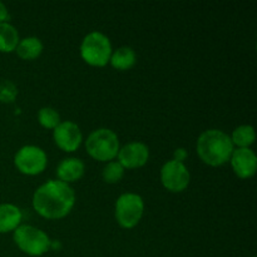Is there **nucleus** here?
<instances>
[{
    "instance_id": "obj_2",
    "label": "nucleus",
    "mask_w": 257,
    "mask_h": 257,
    "mask_svg": "<svg viewBox=\"0 0 257 257\" xmlns=\"http://www.w3.org/2000/svg\"><path fill=\"white\" fill-rule=\"evenodd\" d=\"M233 145L230 136L220 130L205 131L198 137L197 153L207 165L217 167L230 161Z\"/></svg>"
},
{
    "instance_id": "obj_8",
    "label": "nucleus",
    "mask_w": 257,
    "mask_h": 257,
    "mask_svg": "<svg viewBox=\"0 0 257 257\" xmlns=\"http://www.w3.org/2000/svg\"><path fill=\"white\" fill-rule=\"evenodd\" d=\"M161 181L171 192H182L190 183V172L183 162L171 160L161 170Z\"/></svg>"
},
{
    "instance_id": "obj_23",
    "label": "nucleus",
    "mask_w": 257,
    "mask_h": 257,
    "mask_svg": "<svg viewBox=\"0 0 257 257\" xmlns=\"http://www.w3.org/2000/svg\"><path fill=\"white\" fill-rule=\"evenodd\" d=\"M253 257H255V256H253Z\"/></svg>"
},
{
    "instance_id": "obj_14",
    "label": "nucleus",
    "mask_w": 257,
    "mask_h": 257,
    "mask_svg": "<svg viewBox=\"0 0 257 257\" xmlns=\"http://www.w3.org/2000/svg\"><path fill=\"white\" fill-rule=\"evenodd\" d=\"M17 54L24 60H33L39 57L43 52V43L37 37H28L19 40L17 48Z\"/></svg>"
},
{
    "instance_id": "obj_1",
    "label": "nucleus",
    "mask_w": 257,
    "mask_h": 257,
    "mask_svg": "<svg viewBox=\"0 0 257 257\" xmlns=\"http://www.w3.org/2000/svg\"><path fill=\"white\" fill-rule=\"evenodd\" d=\"M75 193L68 183L50 180L40 186L33 196V207L48 220L63 218L72 211Z\"/></svg>"
},
{
    "instance_id": "obj_4",
    "label": "nucleus",
    "mask_w": 257,
    "mask_h": 257,
    "mask_svg": "<svg viewBox=\"0 0 257 257\" xmlns=\"http://www.w3.org/2000/svg\"><path fill=\"white\" fill-rule=\"evenodd\" d=\"M83 60L93 67H104L112 55V44L107 35L100 32H90L80 45Z\"/></svg>"
},
{
    "instance_id": "obj_10",
    "label": "nucleus",
    "mask_w": 257,
    "mask_h": 257,
    "mask_svg": "<svg viewBox=\"0 0 257 257\" xmlns=\"http://www.w3.org/2000/svg\"><path fill=\"white\" fill-rule=\"evenodd\" d=\"M118 162L123 168H138L147 163L150 150L142 142H131L123 146L118 152Z\"/></svg>"
},
{
    "instance_id": "obj_20",
    "label": "nucleus",
    "mask_w": 257,
    "mask_h": 257,
    "mask_svg": "<svg viewBox=\"0 0 257 257\" xmlns=\"http://www.w3.org/2000/svg\"><path fill=\"white\" fill-rule=\"evenodd\" d=\"M18 95V89L14 83L9 80H3L0 82V102L12 103Z\"/></svg>"
},
{
    "instance_id": "obj_15",
    "label": "nucleus",
    "mask_w": 257,
    "mask_h": 257,
    "mask_svg": "<svg viewBox=\"0 0 257 257\" xmlns=\"http://www.w3.org/2000/svg\"><path fill=\"white\" fill-rule=\"evenodd\" d=\"M19 33L14 25L8 22L0 23V52L10 53L19 43Z\"/></svg>"
},
{
    "instance_id": "obj_22",
    "label": "nucleus",
    "mask_w": 257,
    "mask_h": 257,
    "mask_svg": "<svg viewBox=\"0 0 257 257\" xmlns=\"http://www.w3.org/2000/svg\"><path fill=\"white\" fill-rule=\"evenodd\" d=\"M186 157H187V153H186V151L183 148H178V150L175 151V158H173L175 161L182 162Z\"/></svg>"
},
{
    "instance_id": "obj_3",
    "label": "nucleus",
    "mask_w": 257,
    "mask_h": 257,
    "mask_svg": "<svg viewBox=\"0 0 257 257\" xmlns=\"http://www.w3.org/2000/svg\"><path fill=\"white\" fill-rule=\"evenodd\" d=\"M85 148L90 157L100 162L112 161L119 152V140L112 130L99 128L88 136Z\"/></svg>"
},
{
    "instance_id": "obj_18",
    "label": "nucleus",
    "mask_w": 257,
    "mask_h": 257,
    "mask_svg": "<svg viewBox=\"0 0 257 257\" xmlns=\"http://www.w3.org/2000/svg\"><path fill=\"white\" fill-rule=\"evenodd\" d=\"M38 120L40 124L48 130H54L60 123V115L54 108L52 107H43L38 112Z\"/></svg>"
},
{
    "instance_id": "obj_21",
    "label": "nucleus",
    "mask_w": 257,
    "mask_h": 257,
    "mask_svg": "<svg viewBox=\"0 0 257 257\" xmlns=\"http://www.w3.org/2000/svg\"><path fill=\"white\" fill-rule=\"evenodd\" d=\"M9 19V12H8V8L0 2V23H5Z\"/></svg>"
},
{
    "instance_id": "obj_11",
    "label": "nucleus",
    "mask_w": 257,
    "mask_h": 257,
    "mask_svg": "<svg viewBox=\"0 0 257 257\" xmlns=\"http://www.w3.org/2000/svg\"><path fill=\"white\" fill-rule=\"evenodd\" d=\"M231 166L240 178H250L255 175L257 168V157L250 148H237L231 155Z\"/></svg>"
},
{
    "instance_id": "obj_13",
    "label": "nucleus",
    "mask_w": 257,
    "mask_h": 257,
    "mask_svg": "<svg viewBox=\"0 0 257 257\" xmlns=\"http://www.w3.org/2000/svg\"><path fill=\"white\" fill-rule=\"evenodd\" d=\"M22 211L12 203L0 205V233H7L19 227L22 222Z\"/></svg>"
},
{
    "instance_id": "obj_5",
    "label": "nucleus",
    "mask_w": 257,
    "mask_h": 257,
    "mask_svg": "<svg viewBox=\"0 0 257 257\" xmlns=\"http://www.w3.org/2000/svg\"><path fill=\"white\" fill-rule=\"evenodd\" d=\"M13 237L18 247L29 256L44 255L52 246V241L44 231L30 225L19 226L14 230Z\"/></svg>"
},
{
    "instance_id": "obj_12",
    "label": "nucleus",
    "mask_w": 257,
    "mask_h": 257,
    "mask_svg": "<svg viewBox=\"0 0 257 257\" xmlns=\"http://www.w3.org/2000/svg\"><path fill=\"white\" fill-rule=\"evenodd\" d=\"M84 175V163L79 158H65L58 165L57 176L64 183L75 182Z\"/></svg>"
},
{
    "instance_id": "obj_19",
    "label": "nucleus",
    "mask_w": 257,
    "mask_h": 257,
    "mask_svg": "<svg viewBox=\"0 0 257 257\" xmlns=\"http://www.w3.org/2000/svg\"><path fill=\"white\" fill-rule=\"evenodd\" d=\"M124 175V168L119 165V162H109L103 168V180L107 183H117L122 180Z\"/></svg>"
},
{
    "instance_id": "obj_9",
    "label": "nucleus",
    "mask_w": 257,
    "mask_h": 257,
    "mask_svg": "<svg viewBox=\"0 0 257 257\" xmlns=\"http://www.w3.org/2000/svg\"><path fill=\"white\" fill-rule=\"evenodd\" d=\"M54 142L60 150L65 152H74L79 148L83 136L80 128L74 122L65 120L60 122L53 131Z\"/></svg>"
},
{
    "instance_id": "obj_16",
    "label": "nucleus",
    "mask_w": 257,
    "mask_h": 257,
    "mask_svg": "<svg viewBox=\"0 0 257 257\" xmlns=\"http://www.w3.org/2000/svg\"><path fill=\"white\" fill-rule=\"evenodd\" d=\"M113 68L118 70L131 69L136 64V53L131 47H120L112 53L109 59Z\"/></svg>"
},
{
    "instance_id": "obj_17",
    "label": "nucleus",
    "mask_w": 257,
    "mask_h": 257,
    "mask_svg": "<svg viewBox=\"0 0 257 257\" xmlns=\"http://www.w3.org/2000/svg\"><path fill=\"white\" fill-rule=\"evenodd\" d=\"M232 145H236L238 148H248L255 142L256 133L252 125L243 124L236 128L231 136Z\"/></svg>"
},
{
    "instance_id": "obj_7",
    "label": "nucleus",
    "mask_w": 257,
    "mask_h": 257,
    "mask_svg": "<svg viewBox=\"0 0 257 257\" xmlns=\"http://www.w3.org/2000/svg\"><path fill=\"white\" fill-rule=\"evenodd\" d=\"M14 163L18 170L24 175L35 176L42 173L47 167V155L37 146H24L17 152Z\"/></svg>"
},
{
    "instance_id": "obj_6",
    "label": "nucleus",
    "mask_w": 257,
    "mask_h": 257,
    "mask_svg": "<svg viewBox=\"0 0 257 257\" xmlns=\"http://www.w3.org/2000/svg\"><path fill=\"white\" fill-rule=\"evenodd\" d=\"M145 203L136 193H123L115 202V220L123 228H133L142 218Z\"/></svg>"
}]
</instances>
